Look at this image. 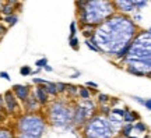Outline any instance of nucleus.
Wrapping results in <instances>:
<instances>
[{
  "label": "nucleus",
  "instance_id": "nucleus-1",
  "mask_svg": "<svg viewBox=\"0 0 151 138\" xmlns=\"http://www.w3.org/2000/svg\"><path fill=\"white\" fill-rule=\"evenodd\" d=\"M136 31L137 27L133 20L123 14H113L95 28L92 39L88 41H91L101 53L115 56L118 50L133 42Z\"/></svg>",
  "mask_w": 151,
  "mask_h": 138
},
{
  "label": "nucleus",
  "instance_id": "nucleus-2",
  "mask_svg": "<svg viewBox=\"0 0 151 138\" xmlns=\"http://www.w3.org/2000/svg\"><path fill=\"white\" fill-rule=\"evenodd\" d=\"M124 63L129 66L127 69L137 70L146 75L151 73V29L143 31L134 38Z\"/></svg>",
  "mask_w": 151,
  "mask_h": 138
},
{
  "label": "nucleus",
  "instance_id": "nucleus-3",
  "mask_svg": "<svg viewBox=\"0 0 151 138\" xmlns=\"http://www.w3.org/2000/svg\"><path fill=\"white\" fill-rule=\"evenodd\" d=\"M78 9V17L81 24H91L98 27L105 20L115 14V4L113 1H77L76 3Z\"/></svg>",
  "mask_w": 151,
  "mask_h": 138
},
{
  "label": "nucleus",
  "instance_id": "nucleus-4",
  "mask_svg": "<svg viewBox=\"0 0 151 138\" xmlns=\"http://www.w3.org/2000/svg\"><path fill=\"white\" fill-rule=\"evenodd\" d=\"M16 127L18 134L41 138L46 130V120L39 113H24L18 117Z\"/></svg>",
  "mask_w": 151,
  "mask_h": 138
},
{
  "label": "nucleus",
  "instance_id": "nucleus-5",
  "mask_svg": "<svg viewBox=\"0 0 151 138\" xmlns=\"http://www.w3.org/2000/svg\"><path fill=\"white\" fill-rule=\"evenodd\" d=\"M73 112L69 105H66L63 101H55L49 105L48 119L49 123L58 128H67L73 124Z\"/></svg>",
  "mask_w": 151,
  "mask_h": 138
},
{
  "label": "nucleus",
  "instance_id": "nucleus-6",
  "mask_svg": "<svg viewBox=\"0 0 151 138\" xmlns=\"http://www.w3.org/2000/svg\"><path fill=\"white\" fill-rule=\"evenodd\" d=\"M83 133L86 138H113L115 135L108 119L102 114H94L84 126Z\"/></svg>",
  "mask_w": 151,
  "mask_h": 138
},
{
  "label": "nucleus",
  "instance_id": "nucleus-7",
  "mask_svg": "<svg viewBox=\"0 0 151 138\" xmlns=\"http://www.w3.org/2000/svg\"><path fill=\"white\" fill-rule=\"evenodd\" d=\"M95 113V106L90 99L88 101H83L78 102L74 107L73 112V124L74 126H86L87 122L94 116Z\"/></svg>",
  "mask_w": 151,
  "mask_h": 138
},
{
  "label": "nucleus",
  "instance_id": "nucleus-8",
  "mask_svg": "<svg viewBox=\"0 0 151 138\" xmlns=\"http://www.w3.org/2000/svg\"><path fill=\"white\" fill-rule=\"evenodd\" d=\"M3 98H4V107H6V113L7 114H17L21 112V107H20V103L17 101L16 95L13 94V91L9 89L3 94Z\"/></svg>",
  "mask_w": 151,
  "mask_h": 138
},
{
  "label": "nucleus",
  "instance_id": "nucleus-9",
  "mask_svg": "<svg viewBox=\"0 0 151 138\" xmlns=\"http://www.w3.org/2000/svg\"><path fill=\"white\" fill-rule=\"evenodd\" d=\"M11 91H13V94L16 95L17 101L22 102V103L27 101L28 98H29V95H31V89H29V87H28V85L16 84V85H13Z\"/></svg>",
  "mask_w": 151,
  "mask_h": 138
},
{
  "label": "nucleus",
  "instance_id": "nucleus-10",
  "mask_svg": "<svg viewBox=\"0 0 151 138\" xmlns=\"http://www.w3.org/2000/svg\"><path fill=\"white\" fill-rule=\"evenodd\" d=\"M32 95L35 96V99L38 101V103H39L41 106H46V105L49 103V101H50V99H49L50 96L48 95V92H46V91L43 89L42 85H37V87L34 88Z\"/></svg>",
  "mask_w": 151,
  "mask_h": 138
},
{
  "label": "nucleus",
  "instance_id": "nucleus-11",
  "mask_svg": "<svg viewBox=\"0 0 151 138\" xmlns=\"http://www.w3.org/2000/svg\"><path fill=\"white\" fill-rule=\"evenodd\" d=\"M115 4V9L122 13H132L134 9V4H133V0H119V1H113Z\"/></svg>",
  "mask_w": 151,
  "mask_h": 138
},
{
  "label": "nucleus",
  "instance_id": "nucleus-12",
  "mask_svg": "<svg viewBox=\"0 0 151 138\" xmlns=\"http://www.w3.org/2000/svg\"><path fill=\"white\" fill-rule=\"evenodd\" d=\"M22 105H24V110L27 112V113H37L39 110V107H41V105L38 103V101L35 99V96L32 94L29 95V98Z\"/></svg>",
  "mask_w": 151,
  "mask_h": 138
},
{
  "label": "nucleus",
  "instance_id": "nucleus-13",
  "mask_svg": "<svg viewBox=\"0 0 151 138\" xmlns=\"http://www.w3.org/2000/svg\"><path fill=\"white\" fill-rule=\"evenodd\" d=\"M20 4L17 1H4L1 4V9H0V16L1 17H9L16 14V6Z\"/></svg>",
  "mask_w": 151,
  "mask_h": 138
},
{
  "label": "nucleus",
  "instance_id": "nucleus-14",
  "mask_svg": "<svg viewBox=\"0 0 151 138\" xmlns=\"http://www.w3.org/2000/svg\"><path fill=\"white\" fill-rule=\"evenodd\" d=\"M137 120H139V114H137L136 112L124 109V116H123L124 124H132L133 122H137Z\"/></svg>",
  "mask_w": 151,
  "mask_h": 138
},
{
  "label": "nucleus",
  "instance_id": "nucleus-15",
  "mask_svg": "<svg viewBox=\"0 0 151 138\" xmlns=\"http://www.w3.org/2000/svg\"><path fill=\"white\" fill-rule=\"evenodd\" d=\"M43 87V89L48 92V95L49 96H58L59 94H58V89H56V82H50L49 81L46 85H42Z\"/></svg>",
  "mask_w": 151,
  "mask_h": 138
},
{
  "label": "nucleus",
  "instance_id": "nucleus-16",
  "mask_svg": "<svg viewBox=\"0 0 151 138\" xmlns=\"http://www.w3.org/2000/svg\"><path fill=\"white\" fill-rule=\"evenodd\" d=\"M130 45H132V43L126 45V46H123L120 50H118V52L115 53V56H113V57L116 59V60H124V57L127 56V53H129V50H130Z\"/></svg>",
  "mask_w": 151,
  "mask_h": 138
},
{
  "label": "nucleus",
  "instance_id": "nucleus-17",
  "mask_svg": "<svg viewBox=\"0 0 151 138\" xmlns=\"http://www.w3.org/2000/svg\"><path fill=\"white\" fill-rule=\"evenodd\" d=\"M18 22V16L17 14H13V16H9V17H3V24H6V27H13L16 25Z\"/></svg>",
  "mask_w": 151,
  "mask_h": 138
},
{
  "label": "nucleus",
  "instance_id": "nucleus-18",
  "mask_svg": "<svg viewBox=\"0 0 151 138\" xmlns=\"http://www.w3.org/2000/svg\"><path fill=\"white\" fill-rule=\"evenodd\" d=\"M132 131H133V124H124L123 127L120 128V135L123 138H129Z\"/></svg>",
  "mask_w": 151,
  "mask_h": 138
},
{
  "label": "nucleus",
  "instance_id": "nucleus-19",
  "mask_svg": "<svg viewBox=\"0 0 151 138\" xmlns=\"http://www.w3.org/2000/svg\"><path fill=\"white\" fill-rule=\"evenodd\" d=\"M78 95H80V98L83 99V101H88V99L91 98L90 88H87V87H84V88H80V87H78Z\"/></svg>",
  "mask_w": 151,
  "mask_h": 138
},
{
  "label": "nucleus",
  "instance_id": "nucleus-20",
  "mask_svg": "<svg viewBox=\"0 0 151 138\" xmlns=\"http://www.w3.org/2000/svg\"><path fill=\"white\" fill-rule=\"evenodd\" d=\"M97 101H98V103H99L101 106H105V105H109V101H111V98H109L106 94H98Z\"/></svg>",
  "mask_w": 151,
  "mask_h": 138
},
{
  "label": "nucleus",
  "instance_id": "nucleus-21",
  "mask_svg": "<svg viewBox=\"0 0 151 138\" xmlns=\"http://www.w3.org/2000/svg\"><path fill=\"white\" fill-rule=\"evenodd\" d=\"M0 138H14V133L9 128L0 127Z\"/></svg>",
  "mask_w": 151,
  "mask_h": 138
},
{
  "label": "nucleus",
  "instance_id": "nucleus-22",
  "mask_svg": "<svg viewBox=\"0 0 151 138\" xmlns=\"http://www.w3.org/2000/svg\"><path fill=\"white\" fill-rule=\"evenodd\" d=\"M69 45L73 50H78L80 49V43H78V38L77 36H70L69 38Z\"/></svg>",
  "mask_w": 151,
  "mask_h": 138
},
{
  "label": "nucleus",
  "instance_id": "nucleus-23",
  "mask_svg": "<svg viewBox=\"0 0 151 138\" xmlns=\"http://www.w3.org/2000/svg\"><path fill=\"white\" fill-rule=\"evenodd\" d=\"M133 131H140V133H146V131H147V126L144 124V123L137 122L134 126H133Z\"/></svg>",
  "mask_w": 151,
  "mask_h": 138
},
{
  "label": "nucleus",
  "instance_id": "nucleus-24",
  "mask_svg": "<svg viewBox=\"0 0 151 138\" xmlns=\"http://www.w3.org/2000/svg\"><path fill=\"white\" fill-rule=\"evenodd\" d=\"M20 74H21L22 77H27V75L32 74V70H31L29 66H22L21 69H20Z\"/></svg>",
  "mask_w": 151,
  "mask_h": 138
},
{
  "label": "nucleus",
  "instance_id": "nucleus-25",
  "mask_svg": "<svg viewBox=\"0 0 151 138\" xmlns=\"http://www.w3.org/2000/svg\"><path fill=\"white\" fill-rule=\"evenodd\" d=\"M35 66H37V69H43L45 66H48V59L46 57H42L39 59V60H37V63H35Z\"/></svg>",
  "mask_w": 151,
  "mask_h": 138
},
{
  "label": "nucleus",
  "instance_id": "nucleus-26",
  "mask_svg": "<svg viewBox=\"0 0 151 138\" xmlns=\"http://www.w3.org/2000/svg\"><path fill=\"white\" fill-rule=\"evenodd\" d=\"M56 89H58V94H65L66 89H67V84H65V82H56Z\"/></svg>",
  "mask_w": 151,
  "mask_h": 138
},
{
  "label": "nucleus",
  "instance_id": "nucleus-27",
  "mask_svg": "<svg viewBox=\"0 0 151 138\" xmlns=\"http://www.w3.org/2000/svg\"><path fill=\"white\" fill-rule=\"evenodd\" d=\"M66 92H69L70 96H76L77 94H78V87H74V85H67Z\"/></svg>",
  "mask_w": 151,
  "mask_h": 138
},
{
  "label": "nucleus",
  "instance_id": "nucleus-28",
  "mask_svg": "<svg viewBox=\"0 0 151 138\" xmlns=\"http://www.w3.org/2000/svg\"><path fill=\"white\" fill-rule=\"evenodd\" d=\"M111 113L112 114H115V116H119L123 119L124 116V109H119V107H113V109H111Z\"/></svg>",
  "mask_w": 151,
  "mask_h": 138
},
{
  "label": "nucleus",
  "instance_id": "nucleus-29",
  "mask_svg": "<svg viewBox=\"0 0 151 138\" xmlns=\"http://www.w3.org/2000/svg\"><path fill=\"white\" fill-rule=\"evenodd\" d=\"M99 114H102V116H109L111 114V107L108 106V105H105V106H101V113Z\"/></svg>",
  "mask_w": 151,
  "mask_h": 138
},
{
  "label": "nucleus",
  "instance_id": "nucleus-30",
  "mask_svg": "<svg viewBox=\"0 0 151 138\" xmlns=\"http://www.w3.org/2000/svg\"><path fill=\"white\" fill-rule=\"evenodd\" d=\"M76 32H77V22L71 21L70 22V36H76Z\"/></svg>",
  "mask_w": 151,
  "mask_h": 138
},
{
  "label": "nucleus",
  "instance_id": "nucleus-31",
  "mask_svg": "<svg viewBox=\"0 0 151 138\" xmlns=\"http://www.w3.org/2000/svg\"><path fill=\"white\" fill-rule=\"evenodd\" d=\"M32 82L37 85H46L49 82V81L43 80V78H38V77H35V78H32Z\"/></svg>",
  "mask_w": 151,
  "mask_h": 138
},
{
  "label": "nucleus",
  "instance_id": "nucleus-32",
  "mask_svg": "<svg viewBox=\"0 0 151 138\" xmlns=\"http://www.w3.org/2000/svg\"><path fill=\"white\" fill-rule=\"evenodd\" d=\"M86 45L88 46V49H91L92 52H98V53H101V52H99V49H98L97 46H95V45L91 42V41H86Z\"/></svg>",
  "mask_w": 151,
  "mask_h": 138
},
{
  "label": "nucleus",
  "instance_id": "nucleus-33",
  "mask_svg": "<svg viewBox=\"0 0 151 138\" xmlns=\"http://www.w3.org/2000/svg\"><path fill=\"white\" fill-rule=\"evenodd\" d=\"M6 32H7V27H6L4 24H3V22L0 21V38L3 36V35H4Z\"/></svg>",
  "mask_w": 151,
  "mask_h": 138
},
{
  "label": "nucleus",
  "instance_id": "nucleus-34",
  "mask_svg": "<svg viewBox=\"0 0 151 138\" xmlns=\"http://www.w3.org/2000/svg\"><path fill=\"white\" fill-rule=\"evenodd\" d=\"M0 78H3V80H7V81L11 80V77L9 75V73H6V71H0Z\"/></svg>",
  "mask_w": 151,
  "mask_h": 138
},
{
  "label": "nucleus",
  "instance_id": "nucleus-35",
  "mask_svg": "<svg viewBox=\"0 0 151 138\" xmlns=\"http://www.w3.org/2000/svg\"><path fill=\"white\" fill-rule=\"evenodd\" d=\"M133 4H134V9L136 7H144L147 4V1H136V0H133Z\"/></svg>",
  "mask_w": 151,
  "mask_h": 138
},
{
  "label": "nucleus",
  "instance_id": "nucleus-36",
  "mask_svg": "<svg viewBox=\"0 0 151 138\" xmlns=\"http://www.w3.org/2000/svg\"><path fill=\"white\" fill-rule=\"evenodd\" d=\"M127 71L129 73H132V74H136V75H140V77H144V73H140V71H137V70H133V69H127Z\"/></svg>",
  "mask_w": 151,
  "mask_h": 138
},
{
  "label": "nucleus",
  "instance_id": "nucleus-37",
  "mask_svg": "<svg viewBox=\"0 0 151 138\" xmlns=\"http://www.w3.org/2000/svg\"><path fill=\"white\" fill-rule=\"evenodd\" d=\"M86 87H91V88H95V89H97V88H98V84H97V82H94V81H87V82H86Z\"/></svg>",
  "mask_w": 151,
  "mask_h": 138
},
{
  "label": "nucleus",
  "instance_id": "nucleus-38",
  "mask_svg": "<svg viewBox=\"0 0 151 138\" xmlns=\"http://www.w3.org/2000/svg\"><path fill=\"white\" fill-rule=\"evenodd\" d=\"M143 106H146L148 110H151V99H147V101H144V105Z\"/></svg>",
  "mask_w": 151,
  "mask_h": 138
},
{
  "label": "nucleus",
  "instance_id": "nucleus-39",
  "mask_svg": "<svg viewBox=\"0 0 151 138\" xmlns=\"http://www.w3.org/2000/svg\"><path fill=\"white\" fill-rule=\"evenodd\" d=\"M4 119H6V114H4V113H3L1 110H0V123L4 122Z\"/></svg>",
  "mask_w": 151,
  "mask_h": 138
},
{
  "label": "nucleus",
  "instance_id": "nucleus-40",
  "mask_svg": "<svg viewBox=\"0 0 151 138\" xmlns=\"http://www.w3.org/2000/svg\"><path fill=\"white\" fill-rule=\"evenodd\" d=\"M17 138H34V137H29V135H25V134H18Z\"/></svg>",
  "mask_w": 151,
  "mask_h": 138
},
{
  "label": "nucleus",
  "instance_id": "nucleus-41",
  "mask_svg": "<svg viewBox=\"0 0 151 138\" xmlns=\"http://www.w3.org/2000/svg\"><path fill=\"white\" fill-rule=\"evenodd\" d=\"M43 70H45V71H48V73H50V71H52L53 69H52V67H50V66L48 64V66H45V67H43Z\"/></svg>",
  "mask_w": 151,
  "mask_h": 138
},
{
  "label": "nucleus",
  "instance_id": "nucleus-42",
  "mask_svg": "<svg viewBox=\"0 0 151 138\" xmlns=\"http://www.w3.org/2000/svg\"><path fill=\"white\" fill-rule=\"evenodd\" d=\"M136 101L139 102V103H141V105H144V99H141V98H134Z\"/></svg>",
  "mask_w": 151,
  "mask_h": 138
},
{
  "label": "nucleus",
  "instance_id": "nucleus-43",
  "mask_svg": "<svg viewBox=\"0 0 151 138\" xmlns=\"http://www.w3.org/2000/svg\"><path fill=\"white\" fill-rule=\"evenodd\" d=\"M1 4H3V1H0V9H1Z\"/></svg>",
  "mask_w": 151,
  "mask_h": 138
},
{
  "label": "nucleus",
  "instance_id": "nucleus-44",
  "mask_svg": "<svg viewBox=\"0 0 151 138\" xmlns=\"http://www.w3.org/2000/svg\"><path fill=\"white\" fill-rule=\"evenodd\" d=\"M116 138H123V137H116Z\"/></svg>",
  "mask_w": 151,
  "mask_h": 138
}]
</instances>
